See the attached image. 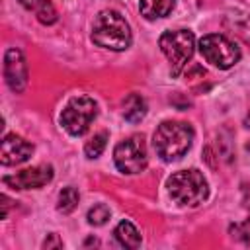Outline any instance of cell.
<instances>
[{"instance_id": "cell-1", "label": "cell", "mask_w": 250, "mask_h": 250, "mask_svg": "<svg viewBox=\"0 0 250 250\" xmlns=\"http://www.w3.org/2000/svg\"><path fill=\"white\" fill-rule=\"evenodd\" d=\"M193 141V129L189 123L184 121H162L154 135H152V145L156 154L164 162H174L182 158Z\"/></svg>"}, {"instance_id": "cell-2", "label": "cell", "mask_w": 250, "mask_h": 250, "mask_svg": "<svg viewBox=\"0 0 250 250\" xmlns=\"http://www.w3.org/2000/svg\"><path fill=\"white\" fill-rule=\"evenodd\" d=\"M131 27L115 10H102L92 25V41L109 51H125L131 45Z\"/></svg>"}, {"instance_id": "cell-3", "label": "cell", "mask_w": 250, "mask_h": 250, "mask_svg": "<svg viewBox=\"0 0 250 250\" xmlns=\"http://www.w3.org/2000/svg\"><path fill=\"white\" fill-rule=\"evenodd\" d=\"M166 186H168L170 197L182 207H197L199 203L205 201V197L209 193L205 176L195 168L174 172L168 178Z\"/></svg>"}, {"instance_id": "cell-4", "label": "cell", "mask_w": 250, "mask_h": 250, "mask_svg": "<svg viewBox=\"0 0 250 250\" xmlns=\"http://www.w3.org/2000/svg\"><path fill=\"white\" fill-rule=\"evenodd\" d=\"M158 45H160V51L170 61L172 76H178L188 64V61L193 57L195 37H193V31L189 29H170L160 35Z\"/></svg>"}, {"instance_id": "cell-5", "label": "cell", "mask_w": 250, "mask_h": 250, "mask_svg": "<svg viewBox=\"0 0 250 250\" xmlns=\"http://www.w3.org/2000/svg\"><path fill=\"white\" fill-rule=\"evenodd\" d=\"M96 117H98V104L94 102V98L76 96L68 100V104L64 105L61 113V125L72 137H80L90 129Z\"/></svg>"}, {"instance_id": "cell-6", "label": "cell", "mask_w": 250, "mask_h": 250, "mask_svg": "<svg viewBox=\"0 0 250 250\" xmlns=\"http://www.w3.org/2000/svg\"><path fill=\"white\" fill-rule=\"evenodd\" d=\"M199 51L207 62L217 68H230L240 61V49L221 33H209L199 39Z\"/></svg>"}, {"instance_id": "cell-7", "label": "cell", "mask_w": 250, "mask_h": 250, "mask_svg": "<svg viewBox=\"0 0 250 250\" xmlns=\"http://www.w3.org/2000/svg\"><path fill=\"white\" fill-rule=\"evenodd\" d=\"M113 162H115L117 170L123 174L143 172L148 164L146 143H145L143 135H133V137L117 143L113 148Z\"/></svg>"}, {"instance_id": "cell-8", "label": "cell", "mask_w": 250, "mask_h": 250, "mask_svg": "<svg viewBox=\"0 0 250 250\" xmlns=\"http://www.w3.org/2000/svg\"><path fill=\"white\" fill-rule=\"evenodd\" d=\"M55 172L51 164H41V166H33L27 170H21L14 176H4L2 182L6 186H10L12 189H39L43 186H47L53 180Z\"/></svg>"}, {"instance_id": "cell-9", "label": "cell", "mask_w": 250, "mask_h": 250, "mask_svg": "<svg viewBox=\"0 0 250 250\" xmlns=\"http://www.w3.org/2000/svg\"><path fill=\"white\" fill-rule=\"evenodd\" d=\"M4 80L16 94L27 86V62L20 49H8L4 55Z\"/></svg>"}, {"instance_id": "cell-10", "label": "cell", "mask_w": 250, "mask_h": 250, "mask_svg": "<svg viewBox=\"0 0 250 250\" xmlns=\"http://www.w3.org/2000/svg\"><path fill=\"white\" fill-rule=\"evenodd\" d=\"M33 154V145L29 141H25L23 137L16 135V133H8L2 139V148H0V162L4 166H16L21 164L25 160H29V156Z\"/></svg>"}, {"instance_id": "cell-11", "label": "cell", "mask_w": 250, "mask_h": 250, "mask_svg": "<svg viewBox=\"0 0 250 250\" xmlns=\"http://www.w3.org/2000/svg\"><path fill=\"white\" fill-rule=\"evenodd\" d=\"M146 115V102L141 94H129L123 100V117L129 123H139Z\"/></svg>"}, {"instance_id": "cell-12", "label": "cell", "mask_w": 250, "mask_h": 250, "mask_svg": "<svg viewBox=\"0 0 250 250\" xmlns=\"http://www.w3.org/2000/svg\"><path fill=\"white\" fill-rule=\"evenodd\" d=\"M174 4L176 0H141L139 10L141 16H145L146 20H158V18H166L174 10Z\"/></svg>"}, {"instance_id": "cell-13", "label": "cell", "mask_w": 250, "mask_h": 250, "mask_svg": "<svg viewBox=\"0 0 250 250\" xmlns=\"http://www.w3.org/2000/svg\"><path fill=\"white\" fill-rule=\"evenodd\" d=\"M115 240L123 246V248H139L141 246V234L137 230V227L131 221H121L115 230H113Z\"/></svg>"}, {"instance_id": "cell-14", "label": "cell", "mask_w": 250, "mask_h": 250, "mask_svg": "<svg viewBox=\"0 0 250 250\" xmlns=\"http://www.w3.org/2000/svg\"><path fill=\"white\" fill-rule=\"evenodd\" d=\"M78 201H80V193H78V189L72 188V186H66V188H62L61 193H59L57 209H59L61 213L68 215V213H72V211L76 209Z\"/></svg>"}, {"instance_id": "cell-15", "label": "cell", "mask_w": 250, "mask_h": 250, "mask_svg": "<svg viewBox=\"0 0 250 250\" xmlns=\"http://www.w3.org/2000/svg\"><path fill=\"white\" fill-rule=\"evenodd\" d=\"M105 145H107V133L102 131V133L94 135V137L86 143V146H84V154H86L88 158H98V156L104 152Z\"/></svg>"}, {"instance_id": "cell-16", "label": "cell", "mask_w": 250, "mask_h": 250, "mask_svg": "<svg viewBox=\"0 0 250 250\" xmlns=\"http://www.w3.org/2000/svg\"><path fill=\"white\" fill-rule=\"evenodd\" d=\"M109 215H111V213H109V207L104 205V203H98V205H94V207L88 211L86 219H88L90 225H94V227H102V225L107 223Z\"/></svg>"}, {"instance_id": "cell-17", "label": "cell", "mask_w": 250, "mask_h": 250, "mask_svg": "<svg viewBox=\"0 0 250 250\" xmlns=\"http://www.w3.org/2000/svg\"><path fill=\"white\" fill-rule=\"evenodd\" d=\"M37 20L43 25H51L57 21V10L51 0H41V4L37 6Z\"/></svg>"}, {"instance_id": "cell-18", "label": "cell", "mask_w": 250, "mask_h": 250, "mask_svg": "<svg viewBox=\"0 0 250 250\" xmlns=\"http://www.w3.org/2000/svg\"><path fill=\"white\" fill-rule=\"evenodd\" d=\"M43 248H62V240L59 234H49V238L43 242Z\"/></svg>"}, {"instance_id": "cell-19", "label": "cell", "mask_w": 250, "mask_h": 250, "mask_svg": "<svg viewBox=\"0 0 250 250\" xmlns=\"http://www.w3.org/2000/svg\"><path fill=\"white\" fill-rule=\"evenodd\" d=\"M23 8H27V10H33V8H37L39 4H41V0H18Z\"/></svg>"}, {"instance_id": "cell-20", "label": "cell", "mask_w": 250, "mask_h": 250, "mask_svg": "<svg viewBox=\"0 0 250 250\" xmlns=\"http://www.w3.org/2000/svg\"><path fill=\"white\" fill-rule=\"evenodd\" d=\"M246 127H248V129H250V113H248V115H246Z\"/></svg>"}]
</instances>
